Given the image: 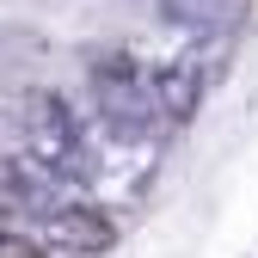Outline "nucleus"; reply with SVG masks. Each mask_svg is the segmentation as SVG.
<instances>
[{
  "mask_svg": "<svg viewBox=\"0 0 258 258\" xmlns=\"http://www.w3.org/2000/svg\"><path fill=\"white\" fill-rule=\"evenodd\" d=\"M19 136H25V160H37L49 178H80L86 172V148H80L74 111L55 92H31L19 105Z\"/></svg>",
  "mask_w": 258,
  "mask_h": 258,
  "instance_id": "1",
  "label": "nucleus"
},
{
  "mask_svg": "<svg viewBox=\"0 0 258 258\" xmlns=\"http://www.w3.org/2000/svg\"><path fill=\"white\" fill-rule=\"evenodd\" d=\"M43 234H49V246H61V252L92 258V252H111L117 221H111L99 203H55V209L43 215Z\"/></svg>",
  "mask_w": 258,
  "mask_h": 258,
  "instance_id": "2",
  "label": "nucleus"
},
{
  "mask_svg": "<svg viewBox=\"0 0 258 258\" xmlns=\"http://www.w3.org/2000/svg\"><path fill=\"white\" fill-rule=\"evenodd\" d=\"M203 61L197 55H172V61H160L154 68V80H148V99H154V117L160 123H190V111H197V99H203Z\"/></svg>",
  "mask_w": 258,
  "mask_h": 258,
  "instance_id": "3",
  "label": "nucleus"
},
{
  "mask_svg": "<svg viewBox=\"0 0 258 258\" xmlns=\"http://www.w3.org/2000/svg\"><path fill=\"white\" fill-rule=\"evenodd\" d=\"M0 209L49 215L55 209V178L37 166V160H0Z\"/></svg>",
  "mask_w": 258,
  "mask_h": 258,
  "instance_id": "4",
  "label": "nucleus"
},
{
  "mask_svg": "<svg viewBox=\"0 0 258 258\" xmlns=\"http://www.w3.org/2000/svg\"><path fill=\"white\" fill-rule=\"evenodd\" d=\"M160 13H166L172 25H197V31H209V25H221V0H160Z\"/></svg>",
  "mask_w": 258,
  "mask_h": 258,
  "instance_id": "5",
  "label": "nucleus"
},
{
  "mask_svg": "<svg viewBox=\"0 0 258 258\" xmlns=\"http://www.w3.org/2000/svg\"><path fill=\"white\" fill-rule=\"evenodd\" d=\"M0 258H43V246H31L25 234H0Z\"/></svg>",
  "mask_w": 258,
  "mask_h": 258,
  "instance_id": "6",
  "label": "nucleus"
}]
</instances>
